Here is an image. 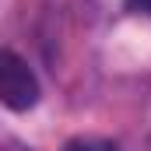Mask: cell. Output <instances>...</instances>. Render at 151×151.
Instances as JSON below:
<instances>
[{
  "instance_id": "1",
  "label": "cell",
  "mask_w": 151,
  "mask_h": 151,
  "mask_svg": "<svg viewBox=\"0 0 151 151\" xmlns=\"http://www.w3.org/2000/svg\"><path fill=\"white\" fill-rule=\"evenodd\" d=\"M39 77L32 74L28 60L18 56L14 49L0 53V99L11 113H28L39 102Z\"/></svg>"
},
{
  "instance_id": "3",
  "label": "cell",
  "mask_w": 151,
  "mask_h": 151,
  "mask_svg": "<svg viewBox=\"0 0 151 151\" xmlns=\"http://www.w3.org/2000/svg\"><path fill=\"white\" fill-rule=\"evenodd\" d=\"M127 11H134V14H148V18H151V0H127Z\"/></svg>"
},
{
  "instance_id": "2",
  "label": "cell",
  "mask_w": 151,
  "mask_h": 151,
  "mask_svg": "<svg viewBox=\"0 0 151 151\" xmlns=\"http://www.w3.org/2000/svg\"><path fill=\"white\" fill-rule=\"evenodd\" d=\"M63 151H119V144L109 137H74L63 144Z\"/></svg>"
}]
</instances>
